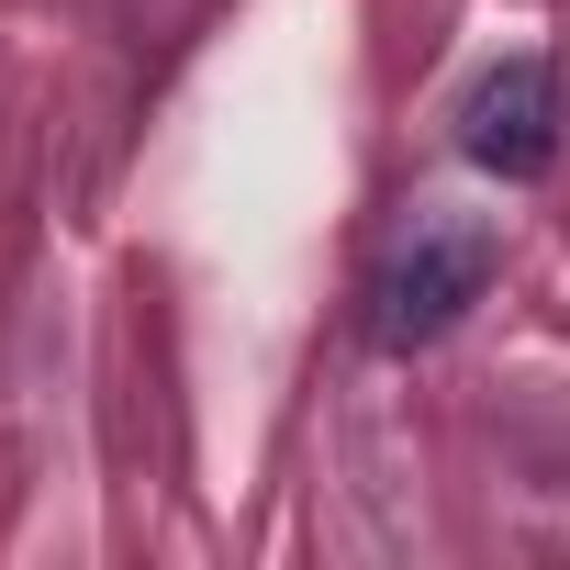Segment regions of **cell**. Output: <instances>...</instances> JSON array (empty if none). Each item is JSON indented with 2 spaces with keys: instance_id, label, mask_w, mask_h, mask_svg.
<instances>
[{
  "instance_id": "1",
  "label": "cell",
  "mask_w": 570,
  "mask_h": 570,
  "mask_svg": "<svg viewBox=\"0 0 570 570\" xmlns=\"http://www.w3.org/2000/svg\"><path fill=\"white\" fill-rule=\"evenodd\" d=\"M492 268H503V235L481 213H414V235L392 246L381 268V347H436L481 292H492Z\"/></svg>"
},
{
  "instance_id": "2",
  "label": "cell",
  "mask_w": 570,
  "mask_h": 570,
  "mask_svg": "<svg viewBox=\"0 0 570 570\" xmlns=\"http://www.w3.org/2000/svg\"><path fill=\"white\" fill-rule=\"evenodd\" d=\"M559 79H548V57H503L492 79H470V101H459V146H470V168H492V179H548L559 168Z\"/></svg>"
}]
</instances>
